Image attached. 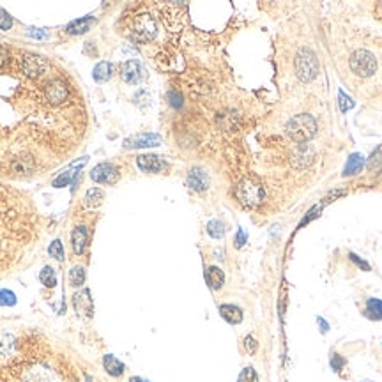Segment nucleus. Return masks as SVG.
<instances>
[{
	"label": "nucleus",
	"mask_w": 382,
	"mask_h": 382,
	"mask_svg": "<svg viewBox=\"0 0 382 382\" xmlns=\"http://www.w3.org/2000/svg\"><path fill=\"white\" fill-rule=\"evenodd\" d=\"M144 73H146V71H144V66H142L138 60H134V58L126 60L122 66H120V76H122V80L130 85L140 84V82L144 80V76H146Z\"/></svg>",
	"instance_id": "10"
},
{
	"label": "nucleus",
	"mask_w": 382,
	"mask_h": 382,
	"mask_svg": "<svg viewBox=\"0 0 382 382\" xmlns=\"http://www.w3.org/2000/svg\"><path fill=\"white\" fill-rule=\"evenodd\" d=\"M27 34L30 36V38H34V39H44L46 38V32L42 30V28H34V27H30L27 30Z\"/></svg>",
	"instance_id": "42"
},
{
	"label": "nucleus",
	"mask_w": 382,
	"mask_h": 382,
	"mask_svg": "<svg viewBox=\"0 0 382 382\" xmlns=\"http://www.w3.org/2000/svg\"><path fill=\"white\" fill-rule=\"evenodd\" d=\"M256 348H258V342L255 340L253 334H248V336L244 338V350L248 352L250 356H253L256 352Z\"/></svg>",
	"instance_id": "37"
},
{
	"label": "nucleus",
	"mask_w": 382,
	"mask_h": 382,
	"mask_svg": "<svg viewBox=\"0 0 382 382\" xmlns=\"http://www.w3.org/2000/svg\"><path fill=\"white\" fill-rule=\"evenodd\" d=\"M236 196L241 202V206L248 207V209H255V207L262 206L266 200V190L260 182L255 179H242L236 188Z\"/></svg>",
	"instance_id": "2"
},
{
	"label": "nucleus",
	"mask_w": 382,
	"mask_h": 382,
	"mask_svg": "<svg viewBox=\"0 0 382 382\" xmlns=\"http://www.w3.org/2000/svg\"><path fill=\"white\" fill-rule=\"evenodd\" d=\"M206 282L209 285L210 290H220L225 283V272L218 268V266H209L206 269Z\"/></svg>",
	"instance_id": "18"
},
{
	"label": "nucleus",
	"mask_w": 382,
	"mask_h": 382,
	"mask_svg": "<svg viewBox=\"0 0 382 382\" xmlns=\"http://www.w3.org/2000/svg\"><path fill=\"white\" fill-rule=\"evenodd\" d=\"M161 136L158 133H140L124 140V149H147L161 146Z\"/></svg>",
	"instance_id": "8"
},
{
	"label": "nucleus",
	"mask_w": 382,
	"mask_h": 382,
	"mask_svg": "<svg viewBox=\"0 0 382 382\" xmlns=\"http://www.w3.org/2000/svg\"><path fill=\"white\" fill-rule=\"evenodd\" d=\"M158 36V23L150 14L144 12L133 20L130 28V38L136 42H150Z\"/></svg>",
	"instance_id": "4"
},
{
	"label": "nucleus",
	"mask_w": 382,
	"mask_h": 382,
	"mask_svg": "<svg viewBox=\"0 0 382 382\" xmlns=\"http://www.w3.org/2000/svg\"><path fill=\"white\" fill-rule=\"evenodd\" d=\"M90 179L98 184H115L118 180V168L112 163H100L92 168Z\"/></svg>",
	"instance_id": "7"
},
{
	"label": "nucleus",
	"mask_w": 382,
	"mask_h": 382,
	"mask_svg": "<svg viewBox=\"0 0 382 382\" xmlns=\"http://www.w3.org/2000/svg\"><path fill=\"white\" fill-rule=\"evenodd\" d=\"M209 176H207L206 170L198 168V166H195V168H191L190 172H188V179H186V184L191 188V190H195V191H206L207 188H209Z\"/></svg>",
	"instance_id": "13"
},
{
	"label": "nucleus",
	"mask_w": 382,
	"mask_h": 382,
	"mask_svg": "<svg viewBox=\"0 0 382 382\" xmlns=\"http://www.w3.org/2000/svg\"><path fill=\"white\" fill-rule=\"evenodd\" d=\"M368 170L370 172H378L382 168V146L375 147V150L372 152V156L368 158Z\"/></svg>",
	"instance_id": "27"
},
{
	"label": "nucleus",
	"mask_w": 382,
	"mask_h": 382,
	"mask_svg": "<svg viewBox=\"0 0 382 382\" xmlns=\"http://www.w3.org/2000/svg\"><path fill=\"white\" fill-rule=\"evenodd\" d=\"M296 74L301 82L310 84L314 82L318 74V58L314 50L302 46L296 55Z\"/></svg>",
	"instance_id": "3"
},
{
	"label": "nucleus",
	"mask_w": 382,
	"mask_h": 382,
	"mask_svg": "<svg viewBox=\"0 0 382 382\" xmlns=\"http://www.w3.org/2000/svg\"><path fill=\"white\" fill-rule=\"evenodd\" d=\"M246 241H248V232H246L244 228H239L236 234V239H234V246H236L237 250H241L242 246L246 244Z\"/></svg>",
	"instance_id": "36"
},
{
	"label": "nucleus",
	"mask_w": 382,
	"mask_h": 382,
	"mask_svg": "<svg viewBox=\"0 0 382 382\" xmlns=\"http://www.w3.org/2000/svg\"><path fill=\"white\" fill-rule=\"evenodd\" d=\"M237 382H258V374L253 366H246L241 370L239 377H237Z\"/></svg>",
	"instance_id": "31"
},
{
	"label": "nucleus",
	"mask_w": 382,
	"mask_h": 382,
	"mask_svg": "<svg viewBox=\"0 0 382 382\" xmlns=\"http://www.w3.org/2000/svg\"><path fill=\"white\" fill-rule=\"evenodd\" d=\"M338 100H340V110L344 112V114H347L348 110H352V108L356 106V103L352 101V98H348L344 90L338 92Z\"/></svg>",
	"instance_id": "33"
},
{
	"label": "nucleus",
	"mask_w": 382,
	"mask_h": 382,
	"mask_svg": "<svg viewBox=\"0 0 382 382\" xmlns=\"http://www.w3.org/2000/svg\"><path fill=\"white\" fill-rule=\"evenodd\" d=\"M363 314H364V317L370 318V320H375V322L382 320V299L368 298Z\"/></svg>",
	"instance_id": "20"
},
{
	"label": "nucleus",
	"mask_w": 382,
	"mask_h": 382,
	"mask_svg": "<svg viewBox=\"0 0 382 382\" xmlns=\"http://www.w3.org/2000/svg\"><path fill=\"white\" fill-rule=\"evenodd\" d=\"M14 350V336L8 331H0V356H9Z\"/></svg>",
	"instance_id": "23"
},
{
	"label": "nucleus",
	"mask_w": 382,
	"mask_h": 382,
	"mask_svg": "<svg viewBox=\"0 0 382 382\" xmlns=\"http://www.w3.org/2000/svg\"><path fill=\"white\" fill-rule=\"evenodd\" d=\"M112 71H114V66H112L110 62H106V60H101V62H98V64H96L94 71H92V78H94L96 82H100V84H101V82L110 80Z\"/></svg>",
	"instance_id": "22"
},
{
	"label": "nucleus",
	"mask_w": 382,
	"mask_h": 382,
	"mask_svg": "<svg viewBox=\"0 0 382 382\" xmlns=\"http://www.w3.org/2000/svg\"><path fill=\"white\" fill-rule=\"evenodd\" d=\"M16 296L11 290H0V306H14Z\"/></svg>",
	"instance_id": "35"
},
{
	"label": "nucleus",
	"mask_w": 382,
	"mask_h": 382,
	"mask_svg": "<svg viewBox=\"0 0 382 382\" xmlns=\"http://www.w3.org/2000/svg\"><path fill=\"white\" fill-rule=\"evenodd\" d=\"M168 100H170V104H172L174 108L182 106V96H180L177 90H170L168 92Z\"/></svg>",
	"instance_id": "39"
},
{
	"label": "nucleus",
	"mask_w": 382,
	"mask_h": 382,
	"mask_svg": "<svg viewBox=\"0 0 382 382\" xmlns=\"http://www.w3.org/2000/svg\"><path fill=\"white\" fill-rule=\"evenodd\" d=\"M364 382H370V380H364Z\"/></svg>",
	"instance_id": "44"
},
{
	"label": "nucleus",
	"mask_w": 382,
	"mask_h": 382,
	"mask_svg": "<svg viewBox=\"0 0 382 382\" xmlns=\"http://www.w3.org/2000/svg\"><path fill=\"white\" fill-rule=\"evenodd\" d=\"M12 27V18L9 16V12H6L4 9H0V30H9Z\"/></svg>",
	"instance_id": "38"
},
{
	"label": "nucleus",
	"mask_w": 382,
	"mask_h": 382,
	"mask_svg": "<svg viewBox=\"0 0 382 382\" xmlns=\"http://www.w3.org/2000/svg\"><path fill=\"white\" fill-rule=\"evenodd\" d=\"M80 172H82V170L68 168L64 174H60V176H58L57 179L54 180V186H55V188H64V186H68V184H73L74 177H76Z\"/></svg>",
	"instance_id": "25"
},
{
	"label": "nucleus",
	"mask_w": 382,
	"mask_h": 382,
	"mask_svg": "<svg viewBox=\"0 0 382 382\" xmlns=\"http://www.w3.org/2000/svg\"><path fill=\"white\" fill-rule=\"evenodd\" d=\"M46 68H48V62H46V58L41 57V55L27 54L22 57V71L27 74V76L30 78L41 76L46 71Z\"/></svg>",
	"instance_id": "6"
},
{
	"label": "nucleus",
	"mask_w": 382,
	"mask_h": 382,
	"mask_svg": "<svg viewBox=\"0 0 382 382\" xmlns=\"http://www.w3.org/2000/svg\"><path fill=\"white\" fill-rule=\"evenodd\" d=\"M73 304L76 314L85 315V317H92V314H94V301H92L88 288H82L80 292L73 296Z\"/></svg>",
	"instance_id": "12"
},
{
	"label": "nucleus",
	"mask_w": 382,
	"mask_h": 382,
	"mask_svg": "<svg viewBox=\"0 0 382 382\" xmlns=\"http://www.w3.org/2000/svg\"><path fill=\"white\" fill-rule=\"evenodd\" d=\"M48 253H50L54 258H57V260H64V248H62V242L58 241V239H55L54 242L50 244V248H48Z\"/></svg>",
	"instance_id": "34"
},
{
	"label": "nucleus",
	"mask_w": 382,
	"mask_h": 382,
	"mask_svg": "<svg viewBox=\"0 0 382 382\" xmlns=\"http://www.w3.org/2000/svg\"><path fill=\"white\" fill-rule=\"evenodd\" d=\"M103 198H104V191L101 190V188H90V190L87 191V196H85V204H87L88 207H96L103 202Z\"/></svg>",
	"instance_id": "26"
},
{
	"label": "nucleus",
	"mask_w": 382,
	"mask_h": 382,
	"mask_svg": "<svg viewBox=\"0 0 382 382\" xmlns=\"http://www.w3.org/2000/svg\"><path fill=\"white\" fill-rule=\"evenodd\" d=\"M88 242V230L84 225L74 226L73 234H71V246H73L74 255H82L87 248Z\"/></svg>",
	"instance_id": "15"
},
{
	"label": "nucleus",
	"mask_w": 382,
	"mask_h": 382,
	"mask_svg": "<svg viewBox=\"0 0 382 382\" xmlns=\"http://www.w3.org/2000/svg\"><path fill=\"white\" fill-rule=\"evenodd\" d=\"M364 168V156L361 152H352L348 156L347 163H345V168L342 172L344 177H352V176H358L361 170Z\"/></svg>",
	"instance_id": "16"
},
{
	"label": "nucleus",
	"mask_w": 382,
	"mask_h": 382,
	"mask_svg": "<svg viewBox=\"0 0 382 382\" xmlns=\"http://www.w3.org/2000/svg\"><path fill=\"white\" fill-rule=\"evenodd\" d=\"M220 315H222L223 320H226L228 324L232 326H237L241 324L242 318H244V314H242V310L236 304H222L220 306Z\"/></svg>",
	"instance_id": "17"
},
{
	"label": "nucleus",
	"mask_w": 382,
	"mask_h": 382,
	"mask_svg": "<svg viewBox=\"0 0 382 382\" xmlns=\"http://www.w3.org/2000/svg\"><path fill=\"white\" fill-rule=\"evenodd\" d=\"M39 280H41V283L44 286L54 288V286L57 285V272H55V269L50 268V266H44V268L41 269V272H39Z\"/></svg>",
	"instance_id": "24"
},
{
	"label": "nucleus",
	"mask_w": 382,
	"mask_h": 382,
	"mask_svg": "<svg viewBox=\"0 0 382 382\" xmlns=\"http://www.w3.org/2000/svg\"><path fill=\"white\" fill-rule=\"evenodd\" d=\"M317 326H318V331H320L322 334H328L329 329H331V326H329V322L326 320L324 317H317Z\"/></svg>",
	"instance_id": "40"
},
{
	"label": "nucleus",
	"mask_w": 382,
	"mask_h": 382,
	"mask_svg": "<svg viewBox=\"0 0 382 382\" xmlns=\"http://www.w3.org/2000/svg\"><path fill=\"white\" fill-rule=\"evenodd\" d=\"M314 160H315L314 149L308 144H299L298 150H296L294 158H292V164H294V168H306V166L314 163Z\"/></svg>",
	"instance_id": "14"
},
{
	"label": "nucleus",
	"mask_w": 382,
	"mask_h": 382,
	"mask_svg": "<svg viewBox=\"0 0 382 382\" xmlns=\"http://www.w3.org/2000/svg\"><path fill=\"white\" fill-rule=\"evenodd\" d=\"M345 364H347V360H345L344 356H340L338 352H331V358H329V366H331L332 372L340 374V372L345 368Z\"/></svg>",
	"instance_id": "30"
},
{
	"label": "nucleus",
	"mask_w": 382,
	"mask_h": 382,
	"mask_svg": "<svg viewBox=\"0 0 382 382\" xmlns=\"http://www.w3.org/2000/svg\"><path fill=\"white\" fill-rule=\"evenodd\" d=\"M9 58H11L9 50L8 48H4V46H0V68H4V66L9 62Z\"/></svg>",
	"instance_id": "41"
},
{
	"label": "nucleus",
	"mask_w": 382,
	"mask_h": 382,
	"mask_svg": "<svg viewBox=\"0 0 382 382\" xmlns=\"http://www.w3.org/2000/svg\"><path fill=\"white\" fill-rule=\"evenodd\" d=\"M85 269L82 266H74L71 271H69V283L71 286H82L85 283Z\"/></svg>",
	"instance_id": "28"
},
{
	"label": "nucleus",
	"mask_w": 382,
	"mask_h": 382,
	"mask_svg": "<svg viewBox=\"0 0 382 382\" xmlns=\"http://www.w3.org/2000/svg\"><path fill=\"white\" fill-rule=\"evenodd\" d=\"M130 382H150V380H147V378H144V377H136V375H134V377L130 378Z\"/></svg>",
	"instance_id": "43"
},
{
	"label": "nucleus",
	"mask_w": 382,
	"mask_h": 382,
	"mask_svg": "<svg viewBox=\"0 0 382 382\" xmlns=\"http://www.w3.org/2000/svg\"><path fill=\"white\" fill-rule=\"evenodd\" d=\"M317 130H318L317 120H315L314 115H310V114L294 115V117L285 124L286 134L294 142H298V144H304V142L312 140V138L317 134Z\"/></svg>",
	"instance_id": "1"
},
{
	"label": "nucleus",
	"mask_w": 382,
	"mask_h": 382,
	"mask_svg": "<svg viewBox=\"0 0 382 382\" xmlns=\"http://www.w3.org/2000/svg\"><path fill=\"white\" fill-rule=\"evenodd\" d=\"M207 234H209L212 239H222L225 236V225L220 220H210L207 223Z\"/></svg>",
	"instance_id": "29"
},
{
	"label": "nucleus",
	"mask_w": 382,
	"mask_h": 382,
	"mask_svg": "<svg viewBox=\"0 0 382 382\" xmlns=\"http://www.w3.org/2000/svg\"><path fill=\"white\" fill-rule=\"evenodd\" d=\"M348 260H350L352 264L354 266H358V268L361 269V271H364V272H368V271H372V266L368 264L366 260H363L361 258L358 253H354V252H348Z\"/></svg>",
	"instance_id": "32"
},
{
	"label": "nucleus",
	"mask_w": 382,
	"mask_h": 382,
	"mask_svg": "<svg viewBox=\"0 0 382 382\" xmlns=\"http://www.w3.org/2000/svg\"><path fill=\"white\" fill-rule=\"evenodd\" d=\"M103 366L104 370H106V374L112 375V377H120V375L124 374V370H126L122 361H118L117 358L112 354H106L103 358Z\"/></svg>",
	"instance_id": "21"
},
{
	"label": "nucleus",
	"mask_w": 382,
	"mask_h": 382,
	"mask_svg": "<svg viewBox=\"0 0 382 382\" xmlns=\"http://www.w3.org/2000/svg\"><path fill=\"white\" fill-rule=\"evenodd\" d=\"M96 23V18L94 16H85V18H80V20H74V22H71L66 27V32L68 34H73V36H78V34H85V32L88 30V28L92 27Z\"/></svg>",
	"instance_id": "19"
},
{
	"label": "nucleus",
	"mask_w": 382,
	"mask_h": 382,
	"mask_svg": "<svg viewBox=\"0 0 382 382\" xmlns=\"http://www.w3.org/2000/svg\"><path fill=\"white\" fill-rule=\"evenodd\" d=\"M348 66L354 74L361 78H368L377 71V58L368 50H356L348 58Z\"/></svg>",
	"instance_id": "5"
},
{
	"label": "nucleus",
	"mask_w": 382,
	"mask_h": 382,
	"mask_svg": "<svg viewBox=\"0 0 382 382\" xmlns=\"http://www.w3.org/2000/svg\"><path fill=\"white\" fill-rule=\"evenodd\" d=\"M136 164L142 172L146 174H160L163 170H166V161L161 156H156V154H140L136 158Z\"/></svg>",
	"instance_id": "9"
},
{
	"label": "nucleus",
	"mask_w": 382,
	"mask_h": 382,
	"mask_svg": "<svg viewBox=\"0 0 382 382\" xmlns=\"http://www.w3.org/2000/svg\"><path fill=\"white\" fill-rule=\"evenodd\" d=\"M69 94V88H68V84H66L64 80H52L46 84L44 87V96H46V100L50 101L52 104H60L66 101V98H68Z\"/></svg>",
	"instance_id": "11"
}]
</instances>
